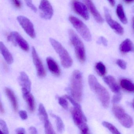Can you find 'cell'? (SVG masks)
<instances>
[{"label":"cell","mask_w":134,"mask_h":134,"mask_svg":"<svg viewBox=\"0 0 134 134\" xmlns=\"http://www.w3.org/2000/svg\"><path fill=\"white\" fill-rule=\"evenodd\" d=\"M88 82L90 88L96 94L102 105L105 108H107L109 105L110 96L107 90L99 83L97 78L92 74L88 76Z\"/></svg>","instance_id":"1"},{"label":"cell","mask_w":134,"mask_h":134,"mask_svg":"<svg viewBox=\"0 0 134 134\" xmlns=\"http://www.w3.org/2000/svg\"><path fill=\"white\" fill-rule=\"evenodd\" d=\"M70 91L74 99L80 102L82 99L83 81L81 72L79 70H74L71 80Z\"/></svg>","instance_id":"2"},{"label":"cell","mask_w":134,"mask_h":134,"mask_svg":"<svg viewBox=\"0 0 134 134\" xmlns=\"http://www.w3.org/2000/svg\"><path fill=\"white\" fill-rule=\"evenodd\" d=\"M69 34L70 41L74 47L77 59L80 62H84L86 59V55L83 42L73 30H69Z\"/></svg>","instance_id":"3"},{"label":"cell","mask_w":134,"mask_h":134,"mask_svg":"<svg viewBox=\"0 0 134 134\" xmlns=\"http://www.w3.org/2000/svg\"><path fill=\"white\" fill-rule=\"evenodd\" d=\"M50 41L55 51L58 54L63 66L65 68L70 67L72 64V60L65 48L58 41L53 38H50Z\"/></svg>","instance_id":"4"},{"label":"cell","mask_w":134,"mask_h":134,"mask_svg":"<svg viewBox=\"0 0 134 134\" xmlns=\"http://www.w3.org/2000/svg\"><path fill=\"white\" fill-rule=\"evenodd\" d=\"M71 113L75 124L80 129L81 133L84 134L88 133L89 129L87 124V119L81 107L71 108Z\"/></svg>","instance_id":"5"},{"label":"cell","mask_w":134,"mask_h":134,"mask_svg":"<svg viewBox=\"0 0 134 134\" xmlns=\"http://www.w3.org/2000/svg\"><path fill=\"white\" fill-rule=\"evenodd\" d=\"M112 110L114 116L124 127L129 128L132 126L133 125L132 118L125 113L122 107L115 104L113 107Z\"/></svg>","instance_id":"6"},{"label":"cell","mask_w":134,"mask_h":134,"mask_svg":"<svg viewBox=\"0 0 134 134\" xmlns=\"http://www.w3.org/2000/svg\"><path fill=\"white\" fill-rule=\"evenodd\" d=\"M69 20L85 40L88 42L91 41V34L90 31L82 21L73 16H70Z\"/></svg>","instance_id":"7"},{"label":"cell","mask_w":134,"mask_h":134,"mask_svg":"<svg viewBox=\"0 0 134 134\" xmlns=\"http://www.w3.org/2000/svg\"><path fill=\"white\" fill-rule=\"evenodd\" d=\"M17 20L26 34L31 38H35L36 33L33 25L31 21L23 16H19L17 18Z\"/></svg>","instance_id":"8"},{"label":"cell","mask_w":134,"mask_h":134,"mask_svg":"<svg viewBox=\"0 0 134 134\" xmlns=\"http://www.w3.org/2000/svg\"><path fill=\"white\" fill-rule=\"evenodd\" d=\"M8 40L11 41L15 45L18 44L25 51H29V47L26 41L17 32H13L8 37Z\"/></svg>","instance_id":"9"},{"label":"cell","mask_w":134,"mask_h":134,"mask_svg":"<svg viewBox=\"0 0 134 134\" xmlns=\"http://www.w3.org/2000/svg\"><path fill=\"white\" fill-rule=\"evenodd\" d=\"M104 13L106 21L110 27L117 34L120 35H123L124 33V29L119 23L113 19L109 10L107 8H104Z\"/></svg>","instance_id":"10"},{"label":"cell","mask_w":134,"mask_h":134,"mask_svg":"<svg viewBox=\"0 0 134 134\" xmlns=\"http://www.w3.org/2000/svg\"><path fill=\"white\" fill-rule=\"evenodd\" d=\"M41 16L46 19H50L53 15V10L48 0H41L39 6Z\"/></svg>","instance_id":"11"},{"label":"cell","mask_w":134,"mask_h":134,"mask_svg":"<svg viewBox=\"0 0 134 134\" xmlns=\"http://www.w3.org/2000/svg\"><path fill=\"white\" fill-rule=\"evenodd\" d=\"M73 9L77 14L81 16L85 20H88L89 14L87 7L78 0H73L72 3Z\"/></svg>","instance_id":"12"},{"label":"cell","mask_w":134,"mask_h":134,"mask_svg":"<svg viewBox=\"0 0 134 134\" xmlns=\"http://www.w3.org/2000/svg\"><path fill=\"white\" fill-rule=\"evenodd\" d=\"M32 56L34 65L36 66L37 71V75L40 77H45L46 72L43 63L37 53L35 48L33 47L32 48Z\"/></svg>","instance_id":"13"},{"label":"cell","mask_w":134,"mask_h":134,"mask_svg":"<svg viewBox=\"0 0 134 134\" xmlns=\"http://www.w3.org/2000/svg\"><path fill=\"white\" fill-rule=\"evenodd\" d=\"M85 2L88 8L96 21L99 23H103L104 22V19L95 7L91 0H85Z\"/></svg>","instance_id":"14"},{"label":"cell","mask_w":134,"mask_h":134,"mask_svg":"<svg viewBox=\"0 0 134 134\" xmlns=\"http://www.w3.org/2000/svg\"><path fill=\"white\" fill-rule=\"evenodd\" d=\"M23 98L28 105V108L31 112H33L35 110V103L34 97L30 92L23 88H22Z\"/></svg>","instance_id":"15"},{"label":"cell","mask_w":134,"mask_h":134,"mask_svg":"<svg viewBox=\"0 0 134 134\" xmlns=\"http://www.w3.org/2000/svg\"><path fill=\"white\" fill-rule=\"evenodd\" d=\"M19 83L20 86L23 89L30 92L31 90V83L27 74L24 72H21L18 78Z\"/></svg>","instance_id":"16"},{"label":"cell","mask_w":134,"mask_h":134,"mask_svg":"<svg viewBox=\"0 0 134 134\" xmlns=\"http://www.w3.org/2000/svg\"><path fill=\"white\" fill-rule=\"evenodd\" d=\"M103 80L113 92L115 93L120 92V87L113 77L111 76H107L103 78Z\"/></svg>","instance_id":"17"},{"label":"cell","mask_w":134,"mask_h":134,"mask_svg":"<svg viewBox=\"0 0 134 134\" xmlns=\"http://www.w3.org/2000/svg\"><path fill=\"white\" fill-rule=\"evenodd\" d=\"M47 64L50 71L54 75L59 76L60 75L61 71L58 64L53 58L48 57L47 58Z\"/></svg>","instance_id":"18"},{"label":"cell","mask_w":134,"mask_h":134,"mask_svg":"<svg viewBox=\"0 0 134 134\" xmlns=\"http://www.w3.org/2000/svg\"><path fill=\"white\" fill-rule=\"evenodd\" d=\"M120 50L123 53H127L134 50V45L129 39H126L123 41L120 46Z\"/></svg>","instance_id":"19"},{"label":"cell","mask_w":134,"mask_h":134,"mask_svg":"<svg viewBox=\"0 0 134 134\" xmlns=\"http://www.w3.org/2000/svg\"><path fill=\"white\" fill-rule=\"evenodd\" d=\"M0 50L7 62L9 64H12L13 62L12 55L2 42L0 43Z\"/></svg>","instance_id":"20"},{"label":"cell","mask_w":134,"mask_h":134,"mask_svg":"<svg viewBox=\"0 0 134 134\" xmlns=\"http://www.w3.org/2000/svg\"><path fill=\"white\" fill-rule=\"evenodd\" d=\"M5 92L8 98L10 101L14 110L16 112L18 109V103L14 93L11 89L7 87L5 88Z\"/></svg>","instance_id":"21"},{"label":"cell","mask_w":134,"mask_h":134,"mask_svg":"<svg viewBox=\"0 0 134 134\" xmlns=\"http://www.w3.org/2000/svg\"><path fill=\"white\" fill-rule=\"evenodd\" d=\"M116 12L118 17L120 21L123 24H127L128 22L125 13L123 6L121 4H119L117 5Z\"/></svg>","instance_id":"22"},{"label":"cell","mask_w":134,"mask_h":134,"mask_svg":"<svg viewBox=\"0 0 134 134\" xmlns=\"http://www.w3.org/2000/svg\"><path fill=\"white\" fill-rule=\"evenodd\" d=\"M39 113L40 118L44 124L49 121L47 113L44 106L42 103H40L39 105Z\"/></svg>","instance_id":"23"},{"label":"cell","mask_w":134,"mask_h":134,"mask_svg":"<svg viewBox=\"0 0 134 134\" xmlns=\"http://www.w3.org/2000/svg\"><path fill=\"white\" fill-rule=\"evenodd\" d=\"M120 85L122 88L128 91H134V84L127 79H123L120 81Z\"/></svg>","instance_id":"24"},{"label":"cell","mask_w":134,"mask_h":134,"mask_svg":"<svg viewBox=\"0 0 134 134\" xmlns=\"http://www.w3.org/2000/svg\"><path fill=\"white\" fill-rule=\"evenodd\" d=\"M50 114L52 117L55 119L58 131L59 132H62L64 129V125L61 118L58 116L55 115L52 113H51Z\"/></svg>","instance_id":"25"},{"label":"cell","mask_w":134,"mask_h":134,"mask_svg":"<svg viewBox=\"0 0 134 134\" xmlns=\"http://www.w3.org/2000/svg\"><path fill=\"white\" fill-rule=\"evenodd\" d=\"M95 69L96 72L99 76H102L105 74L106 72L105 66L101 62H99L96 63L95 65Z\"/></svg>","instance_id":"26"},{"label":"cell","mask_w":134,"mask_h":134,"mask_svg":"<svg viewBox=\"0 0 134 134\" xmlns=\"http://www.w3.org/2000/svg\"><path fill=\"white\" fill-rule=\"evenodd\" d=\"M102 124L104 127L109 129L110 131V132H112L113 134H120V132H119L117 129L112 124H110L109 122H107V121H103Z\"/></svg>","instance_id":"27"},{"label":"cell","mask_w":134,"mask_h":134,"mask_svg":"<svg viewBox=\"0 0 134 134\" xmlns=\"http://www.w3.org/2000/svg\"><path fill=\"white\" fill-rule=\"evenodd\" d=\"M0 129H1V132L3 134H9L8 128L7 126L6 122L3 120H0Z\"/></svg>","instance_id":"28"},{"label":"cell","mask_w":134,"mask_h":134,"mask_svg":"<svg viewBox=\"0 0 134 134\" xmlns=\"http://www.w3.org/2000/svg\"><path fill=\"white\" fill-rule=\"evenodd\" d=\"M45 133L48 134H54V129L50 121L44 124Z\"/></svg>","instance_id":"29"},{"label":"cell","mask_w":134,"mask_h":134,"mask_svg":"<svg viewBox=\"0 0 134 134\" xmlns=\"http://www.w3.org/2000/svg\"><path fill=\"white\" fill-rule=\"evenodd\" d=\"M58 99L59 103L64 109H68L69 104H68V102L63 97H59Z\"/></svg>","instance_id":"30"},{"label":"cell","mask_w":134,"mask_h":134,"mask_svg":"<svg viewBox=\"0 0 134 134\" xmlns=\"http://www.w3.org/2000/svg\"><path fill=\"white\" fill-rule=\"evenodd\" d=\"M116 94L114 96L112 99V102L114 105L120 102L122 98V95L120 92L116 93Z\"/></svg>","instance_id":"31"},{"label":"cell","mask_w":134,"mask_h":134,"mask_svg":"<svg viewBox=\"0 0 134 134\" xmlns=\"http://www.w3.org/2000/svg\"><path fill=\"white\" fill-rule=\"evenodd\" d=\"M117 65L121 68L123 70H125L127 68V63L124 60L122 59H118L116 62Z\"/></svg>","instance_id":"32"},{"label":"cell","mask_w":134,"mask_h":134,"mask_svg":"<svg viewBox=\"0 0 134 134\" xmlns=\"http://www.w3.org/2000/svg\"><path fill=\"white\" fill-rule=\"evenodd\" d=\"M25 3H26V5L29 7L34 12H36L37 11V9L36 7L34 6L32 3V0H24Z\"/></svg>","instance_id":"33"},{"label":"cell","mask_w":134,"mask_h":134,"mask_svg":"<svg viewBox=\"0 0 134 134\" xmlns=\"http://www.w3.org/2000/svg\"><path fill=\"white\" fill-rule=\"evenodd\" d=\"M98 43L99 44H102L104 46H107L108 45V41L106 38L103 37H101L99 38L98 41Z\"/></svg>","instance_id":"34"},{"label":"cell","mask_w":134,"mask_h":134,"mask_svg":"<svg viewBox=\"0 0 134 134\" xmlns=\"http://www.w3.org/2000/svg\"><path fill=\"white\" fill-rule=\"evenodd\" d=\"M19 116L22 120H25L28 118V115L26 111L22 110L19 111Z\"/></svg>","instance_id":"35"},{"label":"cell","mask_w":134,"mask_h":134,"mask_svg":"<svg viewBox=\"0 0 134 134\" xmlns=\"http://www.w3.org/2000/svg\"><path fill=\"white\" fill-rule=\"evenodd\" d=\"M11 1L16 7L20 8L21 7V4L19 0H11Z\"/></svg>","instance_id":"36"},{"label":"cell","mask_w":134,"mask_h":134,"mask_svg":"<svg viewBox=\"0 0 134 134\" xmlns=\"http://www.w3.org/2000/svg\"><path fill=\"white\" fill-rule=\"evenodd\" d=\"M29 131L30 132L31 134H36L37 133V131L35 127H30L29 129Z\"/></svg>","instance_id":"37"},{"label":"cell","mask_w":134,"mask_h":134,"mask_svg":"<svg viewBox=\"0 0 134 134\" xmlns=\"http://www.w3.org/2000/svg\"><path fill=\"white\" fill-rule=\"evenodd\" d=\"M16 132L17 134H25V131L23 128L20 127L16 129Z\"/></svg>","instance_id":"38"},{"label":"cell","mask_w":134,"mask_h":134,"mask_svg":"<svg viewBox=\"0 0 134 134\" xmlns=\"http://www.w3.org/2000/svg\"><path fill=\"white\" fill-rule=\"evenodd\" d=\"M107 1L109 2L111 6L114 7L115 4V0H107Z\"/></svg>","instance_id":"39"},{"label":"cell","mask_w":134,"mask_h":134,"mask_svg":"<svg viewBox=\"0 0 134 134\" xmlns=\"http://www.w3.org/2000/svg\"><path fill=\"white\" fill-rule=\"evenodd\" d=\"M0 111L1 113L3 114L4 113V110L3 107V104L2 103H1V106H0Z\"/></svg>","instance_id":"40"},{"label":"cell","mask_w":134,"mask_h":134,"mask_svg":"<svg viewBox=\"0 0 134 134\" xmlns=\"http://www.w3.org/2000/svg\"><path fill=\"white\" fill-rule=\"evenodd\" d=\"M124 1L127 4H130L134 3V0H124Z\"/></svg>","instance_id":"41"},{"label":"cell","mask_w":134,"mask_h":134,"mask_svg":"<svg viewBox=\"0 0 134 134\" xmlns=\"http://www.w3.org/2000/svg\"><path fill=\"white\" fill-rule=\"evenodd\" d=\"M132 25H133V29H134V17L132 19Z\"/></svg>","instance_id":"42"},{"label":"cell","mask_w":134,"mask_h":134,"mask_svg":"<svg viewBox=\"0 0 134 134\" xmlns=\"http://www.w3.org/2000/svg\"><path fill=\"white\" fill-rule=\"evenodd\" d=\"M132 106L134 108V99H133V102H132Z\"/></svg>","instance_id":"43"}]
</instances>
